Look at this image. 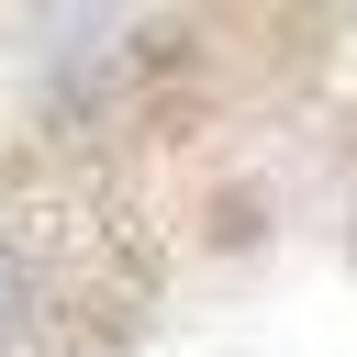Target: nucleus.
I'll list each match as a JSON object with an SVG mask.
<instances>
[{"label":"nucleus","mask_w":357,"mask_h":357,"mask_svg":"<svg viewBox=\"0 0 357 357\" xmlns=\"http://www.w3.org/2000/svg\"><path fill=\"white\" fill-rule=\"evenodd\" d=\"M22 324H33V279H22V257L0 245V357L22 346Z\"/></svg>","instance_id":"obj_1"}]
</instances>
